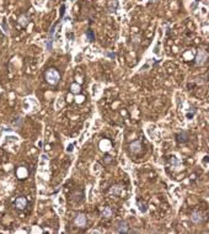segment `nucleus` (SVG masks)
Masks as SVG:
<instances>
[{"mask_svg":"<svg viewBox=\"0 0 209 234\" xmlns=\"http://www.w3.org/2000/svg\"><path fill=\"white\" fill-rule=\"evenodd\" d=\"M44 78H46V80H47L51 85H57V84L59 83V80H60V75H59V73L57 72L56 69H53V68L46 70Z\"/></svg>","mask_w":209,"mask_h":234,"instance_id":"f257e3e1","label":"nucleus"},{"mask_svg":"<svg viewBox=\"0 0 209 234\" xmlns=\"http://www.w3.org/2000/svg\"><path fill=\"white\" fill-rule=\"evenodd\" d=\"M207 58H208V53H207L206 51H203V49H199V51L197 52L195 64H197V65H202V64H204L206 60H207Z\"/></svg>","mask_w":209,"mask_h":234,"instance_id":"f03ea898","label":"nucleus"},{"mask_svg":"<svg viewBox=\"0 0 209 234\" xmlns=\"http://www.w3.org/2000/svg\"><path fill=\"white\" fill-rule=\"evenodd\" d=\"M15 206L17 209H25L27 207V200L25 197H19L15 201Z\"/></svg>","mask_w":209,"mask_h":234,"instance_id":"7ed1b4c3","label":"nucleus"},{"mask_svg":"<svg viewBox=\"0 0 209 234\" xmlns=\"http://www.w3.org/2000/svg\"><path fill=\"white\" fill-rule=\"evenodd\" d=\"M116 231L118 232V233H127L129 229H128V224H127V222L125 220H119L118 223H117V228H116Z\"/></svg>","mask_w":209,"mask_h":234,"instance_id":"20e7f679","label":"nucleus"},{"mask_svg":"<svg viewBox=\"0 0 209 234\" xmlns=\"http://www.w3.org/2000/svg\"><path fill=\"white\" fill-rule=\"evenodd\" d=\"M75 224L78 226V227H85L86 226V216L85 214H83V213H80V214H78L76 217H75Z\"/></svg>","mask_w":209,"mask_h":234,"instance_id":"39448f33","label":"nucleus"},{"mask_svg":"<svg viewBox=\"0 0 209 234\" xmlns=\"http://www.w3.org/2000/svg\"><path fill=\"white\" fill-rule=\"evenodd\" d=\"M191 220L193 223H202L204 220V217H203V213L202 212H193L192 216H191Z\"/></svg>","mask_w":209,"mask_h":234,"instance_id":"423d86ee","label":"nucleus"},{"mask_svg":"<svg viewBox=\"0 0 209 234\" xmlns=\"http://www.w3.org/2000/svg\"><path fill=\"white\" fill-rule=\"evenodd\" d=\"M129 148H130V152H133V153H139L140 149H141V143H140L139 141H135V142H133V143L129 146Z\"/></svg>","mask_w":209,"mask_h":234,"instance_id":"0eeeda50","label":"nucleus"},{"mask_svg":"<svg viewBox=\"0 0 209 234\" xmlns=\"http://www.w3.org/2000/svg\"><path fill=\"white\" fill-rule=\"evenodd\" d=\"M177 143H186L187 141H188V133L187 132H182V133H180V134H177Z\"/></svg>","mask_w":209,"mask_h":234,"instance_id":"6e6552de","label":"nucleus"},{"mask_svg":"<svg viewBox=\"0 0 209 234\" xmlns=\"http://www.w3.org/2000/svg\"><path fill=\"white\" fill-rule=\"evenodd\" d=\"M112 214H113V212H112L111 207H106L102 211V217H105V218H111Z\"/></svg>","mask_w":209,"mask_h":234,"instance_id":"1a4fd4ad","label":"nucleus"},{"mask_svg":"<svg viewBox=\"0 0 209 234\" xmlns=\"http://www.w3.org/2000/svg\"><path fill=\"white\" fill-rule=\"evenodd\" d=\"M19 24H20V25H22V26H26V25L28 24L27 17H26V16H24V15H22V16H20V19H19Z\"/></svg>","mask_w":209,"mask_h":234,"instance_id":"9d476101","label":"nucleus"},{"mask_svg":"<svg viewBox=\"0 0 209 234\" xmlns=\"http://www.w3.org/2000/svg\"><path fill=\"white\" fill-rule=\"evenodd\" d=\"M86 36H87V40L89 41H94L95 40V35H94V32L91 30H87L86 31Z\"/></svg>","mask_w":209,"mask_h":234,"instance_id":"9b49d317","label":"nucleus"},{"mask_svg":"<svg viewBox=\"0 0 209 234\" xmlns=\"http://www.w3.org/2000/svg\"><path fill=\"white\" fill-rule=\"evenodd\" d=\"M71 92L79 94V92H80V86H79L78 84H73V85H71Z\"/></svg>","mask_w":209,"mask_h":234,"instance_id":"f8f14e48","label":"nucleus"},{"mask_svg":"<svg viewBox=\"0 0 209 234\" xmlns=\"http://www.w3.org/2000/svg\"><path fill=\"white\" fill-rule=\"evenodd\" d=\"M121 189H122L121 186H113V189L111 190V192L112 193H114V195H118V193L121 192Z\"/></svg>","mask_w":209,"mask_h":234,"instance_id":"ddd939ff","label":"nucleus"},{"mask_svg":"<svg viewBox=\"0 0 209 234\" xmlns=\"http://www.w3.org/2000/svg\"><path fill=\"white\" fill-rule=\"evenodd\" d=\"M21 123H22V118H21V117H16V120L14 121L15 126H20Z\"/></svg>","mask_w":209,"mask_h":234,"instance_id":"4468645a","label":"nucleus"},{"mask_svg":"<svg viewBox=\"0 0 209 234\" xmlns=\"http://www.w3.org/2000/svg\"><path fill=\"white\" fill-rule=\"evenodd\" d=\"M3 29H4V31H5V33H9V27H8L6 21H3Z\"/></svg>","mask_w":209,"mask_h":234,"instance_id":"2eb2a0df","label":"nucleus"},{"mask_svg":"<svg viewBox=\"0 0 209 234\" xmlns=\"http://www.w3.org/2000/svg\"><path fill=\"white\" fill-rule=\"evenodd\" d=\"M139 209L141 211V212H146V206L145 205H141V202H139Z\"/></svg>","mask_w":209,"mask_h":234,"instance_id":"dca6fc26","label":"nucleus"},{"mask_svg":"<svg viewBox=\"0 0 209 234\" xmlns=\"http://www.w3.org/2000/svg\"><path fill=\"white\" fill-rule=\"evenodd\" d=\"M106 163H111V157H106Z\"/></svg>","mask_w":209,"mask_h":234,"instance_id":"f3484780","label":"nucleus"},{"mask_svg":"<svg viewBox=\"0 0 209 234\" xmlns=\"http://www.w3.org/2000/svg\"><path fill=\"white\" fill-rule=\"evenodd\" d=\"M71 150H73V146L70 144V146L68 147V152H71Z\"/></svg>","mask_w":209,"mask_h":234,"instance_id":"a211bd4d","label":"nucleus"},{"mask_svg":"<svg viewBox=\"0 0 209 234\" xmlns=\"http://www.w3.org/2000/svg\"><path fill=\"white\" fill-rule=\"evenodd\" d=\"M150 1H151V3H156V1H157V0H150Z\"/></svg>","mask_w":209,"mask_h":234,"instance_id":"6ab92c4d","label":"nucleus"}]
</instances>
